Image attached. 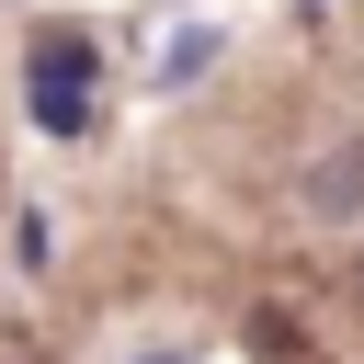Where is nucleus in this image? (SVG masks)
<instances>
[{"label": "nucleus", "instance_id": "obj_3", "mask_svg": "<svg viewBox=\"0 0 364 364\" xmlns=\"http://www.w3.org/2000/svg\"><path fill=\"white\" fill-rule=\"evenodd\" d=\"M193 68H216V34H182V46H171V57H159V91H182V80H193Z\"/></svg>", "mask_w": 364, "mask_h": 364}, {"label": "nucleus", "instance_id": "obj_2", "mask_svg": "<svg viewBox=\"0 0 364 364\" xmlns=\"http://www.w3.org/2000/svg\"><path fill=\"white\" fill-rule=\"evenodd\" d=\"M307 216H364V148H330L307 171Z\"/></svg>", "mask_w": 364, "mask_h": 364}, {"label": "nucleus", "instance_id": "obj_1", "mask_svg": "<svg viewBox=\"0 0 364 364\" xmlns=\"http://www.w3.org/2000/svg\"><path fill=\"white\" fill-rule=\"evenodd\" d=\"M23 91H34V125L46 136H91V91H102V57L80 23H46L34 57H23Z\"/></svg>", "mask_w": 364, "mask_h": 364}, {"label": "nucleus", "instance_id": "obj_4", "mask_svg": "<svg viewBox=\"0 0 364 364\" xmlns=\"http://www.w3.org/2000/svg\"><path fill=\"white\" fill-rule=\"evenodd\" d=\"M136 364H182V353H136Z\"/></svg>", "mask_w": 364, "mask_h": 364}]
</instances>
